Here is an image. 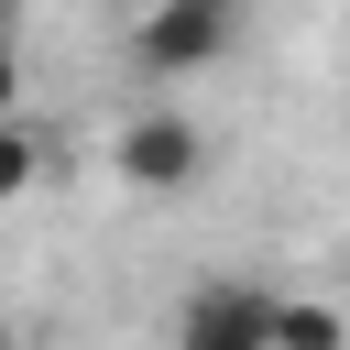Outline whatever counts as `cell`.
I'll return each mask as SVG.
<instances>
[{
  "instance_id": "obj_7",
  "label": "cell",
  "mask_w": 350,
  "mask_h": 350,
  "mask_svg": "<svg viewBox=\"0 0 350 350\" xmlns=\"http://www.w3.org/2000/svg\"><path fill=\"white\" fill-rule=\"evenodd\" d=\"M131 11H164V0H131Z\"/></svg>"
},
{
  "instance_id": "obj_3",
  "label": "cell",
  "mask_w": 350,
  "mask_h": 350,
  "mask_svg": "<svg viewBox=\"0 0 350 350\" xmlns=\"http://www.w3.org/2000/svg\"><path fill=\"white\" fill-rule=\"evenodd\" d=\"M175 350H273V284L208 273V284L175 306Z\"/></svg>"
},
{
  "instance_id": "obj_6",
  "label": "cell",
  "mask_w": 350,
  "mask_h": 350,
  "mask_svg": "<svg viewBox=\"0 0 350 350\" xmlns=\"http://www.w3.org/2000/svg\"><path fill=\"white\" fill-rule=\"evenodd\" d=\"M11 109H22V55L0 44V120H11Z\"/></svg>"
},
{
  "instance_id": "obj_2",
  "label": "cell",
  "mask_w": 350,
  "mask_h": 350,
  "mask_svg": "<svg viewBox=\"0 0 350 350\" xmlns=\"http://www.w3.org/2000/svg\"><path fill=\"white\" fill-rule=\"evenodd\" d=\"M241 44V0H164V11H131V66L142 77H197Z\"/></svg>"
},
{
  "instance_id": "obj_1",
  "label": "cell",
  "mask_w": 350,
  "mask_h": 350,
  "mask_svg": "<svg viewBox=\"0 0 350 350\" xmlns=\"http://www.w3.org/2000/svg\"><path fill=\"white\" fill-rule=\"evenodd\" d=\"M109 175L131 186V197H186L197 175H208V131L164 98V109H131L120 120V142H109Z\"/></svg>"
},
{
  "instance_id": "obj_5",
  "label": "cell",
  "mask_w": 350,
  "mask_h": 350,
  "mask_svg": "<svg viewBox=\"0 0 350 350\" xmlns=\"http://www.w3.org/2000/svg\"><path fill=\"white\" fill-rule=\"evenodd\" d=\"M33 175H44V142H33L22 120H0V208H11V197H33Z\"/></svg>"
},
{
  "instance_id": "obj_8",
  "label": "cell",
  "mask_w": 350,
  "mask_h": 350,
  "mask_svg": "<svg viewBox=\"0 0 350 350\" xmlns=\"http://www.w3.org/2000/svg\"><path fill=\"white\" fill-rule=\"evenodd\" d=\"M0 350H11V317H0Z\"/></svg>"
},
{
  "instance_id": "obj_4",
  "label": "cell",
  "mask_w": 350,
  "mask_h": 350,
  "mask_svg": "<svg viewBox=\"0 0 350 350\" xmlns=\"http://www.w3.org/2000/svg\"><path fill=\"white\" fill-rule=\"evenodd\" d=\"M273 350H350V306H328V295H273Z\"/></svg>"
}]
</instances>
